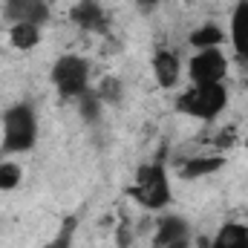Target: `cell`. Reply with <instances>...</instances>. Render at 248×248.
<instances>
[{
    "label": "cell",
    "mask_w": 248,
    "mask_h": 248,
    "mask_svg": "<svg viewBox=\"0 0 248 248\" xmlns=\"http://www.w3.org/2000/svg\"><path fill=\"white\" fill-rule=\"evenodd\" d=\"M38 113L32 104H15L3 113V136H0V156L29 153L38 144Z\"/></svg>",
    "instance_id": "6da1fadb"
},
{
    "label": "cell",
    "mask_w": 248,
    "mask_h": 248,
    "mask_svg": "<svg viewBox=\"0 0 248 248\" xmlns=\"http://www.w3.org/2000/svg\"><path fill=\"white\" fill-rule=\"evenodd\" d=\"M127 196L133 202H139L144 211H165L170 205V179H168V168L162 159L147 162L136 170L133 185L127 187Z\"/></svg>",
    "instance_id": "7a4b0ae2"
},
{
    "label": "cell",
    "mask_w": 248,
    "mask_h": 248,
    "mask_svg": "<svg viewBox=\"0 0 248 248\" xmlns=\"http://www.w3.org/2000/svg\"><path fill=\"white\" fill-rule=\"evenodd\" d=\"M228 107V90L225 84H190L176 98V113L199 122H214Z\"/></svg>",
    "instance_id": "3957f363"
},
{
    "label": "cell",
    "mask_w": 248,
    "mask_h": 248,
    "mask_svg": "<svg viewBox=\"0 0 248 248\" xmlns=\"http://www.w3.org/2000/svg\"><path fill=\"white\" fill-rule=\"evenodd\" d=\"M49 78H52V87L58 90L61 98H75L78 101L90 90V61L84 55L66 52L52 63Z\"/></svg>",
    "instance_id": "277c9868"
},
{
    "label": "cell",
    "mask_w": 248,
    "mask_h": 248,
    "mask_svg": "<svg viewBox=\"0 0 248 248\" xmlns=\"http://www.w3.org/2000/svg\"><path fill=\"white\" fill-rule=\"evenodd\" d=\"M187 75L190 84H222L228 75V58L222 55V49H196V55H190L187 63Z\"/></svg>",
    "instance_id": "5b68a950"
},
{
    "label": "cell",
    "mask_w": 248,
    "mask_h": 248,
    "mask_svg": "<svg viewBox=\"0 0 248 248\" xmlns=\"http://www.w3.org/2000/svg\"><path fill=\"white\" fill-rule=\"evenodd\" d=\"M3 17L9 23L44 26L49 20V3L46 0H3Z\"/></svg>",
    "instance_id": "8992f818"
},
{
    "label": "cell",
    "mask_w": 248,
    "mask_h": 248,
    "mask_svg": "<svg viewBox=\"0 0 248 248\" xmlns=\"http://www.w3.org/2000/svg\"><path fill=\"white\" fill-rule=\"evenodd\" d=\"M228 41L234 49V58L240 66H248V0H240L231 12L228 23Z\"/></svg>",
    "instance_id": "52a82bcc"
},
{
    "label": "cell",
    "mask_w": 248,
    "mask_h": 248,
    "mask_svg": "<svg viewBox=\"0 0 248 248\" xmlns=\"http://www.w3.org/2000/svg\"><path fill=\"white\" fill-rule=\"evenodd\" d=\"M69 20L84 32H107V12L98 0H78L69 9Z\"/></svg>",
    "instance_id": "ba28073f"
},
{
    "label": "cell",
    "mask_w": 248,
    "mask_h": 248,
    "mask_svg": "<svg viewBox=\"0 0 248 248\" xmlns=\"http://www.w3.org/2000/svg\"><path fill=\"white\" fill-rule=\"evenodd\" d=\"M153 75H156V84L162 90H170L179 84V75H182V61H179V52L176 49H159L153 55Z\"/></svg>",
    "instance_id": "9c48e42d"
},
{
    "label": "cell",
    "mask_w": 248,
    "mask_h": 248,
    "mask_svg": "<svg viewBox=\"0 0 248 248\" xmlns=\"http://www.w3.org/2000/svg\"><path fill=\"white\" fill-rule=\"evenodd\" d=\"M185 237H190V222L182 219V217H176V214H168L156 225L153 248H165L168 243H176V240H185Z\"/></svg>",
    "instance_id": "30bf717a"
},
{
    "label": "cell",
    "mask_w": 248,
    "mask_h": 248,
    "mask_svg": "<svg viewBox=\"0 0 248 248\" xmlns=\"http://www.w3.org/2000/svg\"><path fill=\"white\" fill-rule=\"evenodd\" d=\"M222 168H225V156H193L179 165V176L182 179H202V176L219 173Z\"/></svg>",
    "instance_id": "8fae6325"
},
{
    "label": "cell",
    "mask_w": 248,
    "mask_h": 248,
    "mask_svg": "<svg viewBox=\"0 0 248 248\" xmlns=\"http://www.w3.org/2000/svg\"><path fill=\"white\" fill-rule=\"evenodd\" d=\"M208 248H248V225L243 222H222Z\"/></svg>",
    "instance_id": "7c38bea8"
},
{
    "label": "cell",
    "mask_w": 248,
    "mask_h": 248,
    "mask_svg": "<svg viewBox=\"0 0 248 248\" xmlns=\"http://www.w3.org/2000/svg\"><path fill=\"white\" fill-rule=\"evenodd\" d=\"M41 38H44V32L35 23H12V29H9V44L15 49H20V52L35 49L41 44Z\"/></svg>",
    "instance_id": "4fadbf2b"
},
{
    "label": "cell",
    "mask_w": 248,
    "mask_h": 248,
    "mask_svg": "<svg viewBox=\"0 0 248 248\" xmlns=\"http://www.w3.org/2000/svg\"><path fill=\"white\" fill-rule=\"evenodd\" d=\"M225 32H222V26L219 23H202L199 29H193L190 32V46L193 49H217V46H222L225 44Z\"/></svg>",
    "instance_id": "5bb4252c"
},
{
    "label": "cell",
    "mask_w": 248,
    "mask_h": 248,
    "mask_svg": "<svg viewBox=\"0 0 248 248\" xmlns=\"http://www.w3.org/2000/svg\"><path fill=\"white\" fill-rule=\"evenodd\" d=\"M78 222H81V217H78V214H69L61 222V228L55 231V237H52L44 248H72L75 234H78Z\"/></svg>",
    "instance_id": "9a60e30c"
},
{
    "label": "cell",
    "mask_w": 248,
    "mask_h": 248,
    "mask_svg": "<svg viewBox=\"0 0 248 248\" xmlns=\"http://www.w3.org/2000/svg\"><path fill=\"white\" fill-rule=\"evenodd\" d=\"M101 104H104V101L98 98V93H95V90H87V93L78 98V113L84 116V122L93 124V122L101 119Z\"/></svg>",
    "instance_id": "2e32d148"
},
{
    "label": "cell",
    "mask_w": 248,
    "mask_h": 248,
    "mask_svg": "<svg viewBox=\"0 0 248 248\" xmlns=\"http://www.w3.org/2000/svg\"><path fill=\"white\" fill-rule=\"evenodd\" d=\"M20 179H23V170H20V165L17 162H0V190H15V187L20 185Z\"/></svg>",
    "instance_id": "e0dca14e"
},
{
    "label": "cell",
    "mask_w": 248,
    "mask_h": 248,
    "mask_svg": "<svg viewBox=\"0 0 248 248\" xmlns=\"http://www.w3.org/2000/svg\"><path fill=\"white\" fill-rule=\"evenodd\" d=\"M95 93H98V98H101V101L119 104V101H122V81L110 75V78H104V81H101V87H98Z\"/></svg>",
    "instance_id": "ac0fdd59"
},
{
    "label": "cell",
    "mask_w": 248,
    "mask_h": 248,
    "mask_svg": "<svg viewBox=\"0 0 248 248\" xmlns=\"http://www.w3.org/2000/svg\"><path fill=\"white\" fill-rule=\"evenodd\" d=\"M119 248H130V231L124 228V222H122V228H119Z\"/></svg>",
    "instance_id": "d6986e66"
},
{
    "label": "cell",
    "mask_w": 248,
    "mask_h": 248,
    "mask_svg": "<svg viewBox=\"0 0 248 248\" xmlns=\"http://www.w3.org/2000/svg\"><path fill=\"white\" fill-rule=\"evenodd\" d=\"M165 248H190V237H185V240H176V243H168Z\"/></svg>",
    "instance_id": "ffe728a7"
},
{
    "label": "cell",
    "mask_w": 248,
    "mask_h": 248,
    "mask_svg": "<svg viewBox=\"0 0 248 248\" xmlns=\"http://www.w3.org/2000/svg\"><path fill=\"white\" fill-rule=\"evenodd\" d=\"M0 3H3V0H0Z\"/></svg>",
    "instance_id": "44dd1931"
}]
</instances>
